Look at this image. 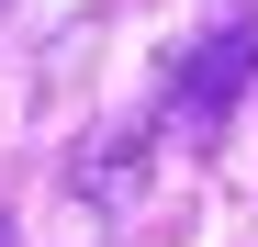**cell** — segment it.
Segmentation results:
<instances>
[{"label":"cell","mask_w":258,"mask_h":247,"mask_svg":"<svg viewBox=\"0 0 258 247\" xmlns=\"http://www.w3.org/2000/svg\"><path fill=\"white\" fill-rule=\"evenodd\" d=\"M0 247H12V236H0Z\"/></svg>","instance_id":"2"},{"label":"cell","mask_w":258,"mask_h":247,"mask_svg":"<svg viewBox=\"0 0 258 247\" xmlns=\"http://www.w3.org/2000/svg\"><path fill=\"white\" fill-rule=\"evenodd\" d=\"M247 79H258V12H247V23H213L202 45L180 56V79H168V112H180V124H225V101L247 90Z\"/></svg>","instance_id":"1"}]
</instances>
